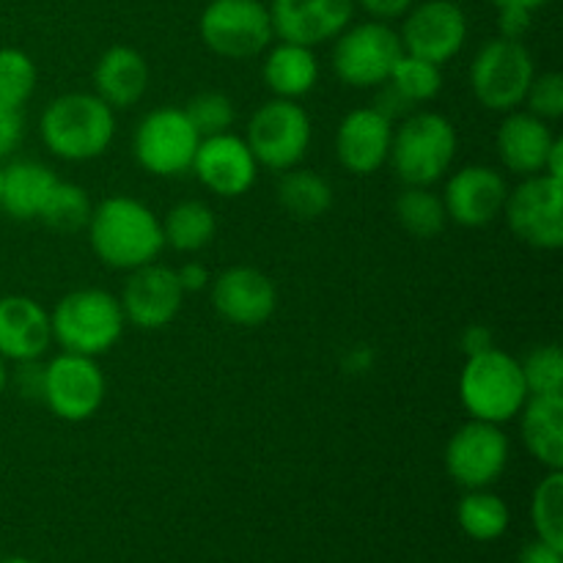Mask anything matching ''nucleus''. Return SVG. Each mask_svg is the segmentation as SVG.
<instances>
[{"mask_svg": "<svg viewBox=\"0 0 563 563\" xmlns=\"http://www.w3.org/2000/svg\"><path fill=\"white\" fill-rule=\"evenodd\" d=\"M88 242L102 264L132 273L157 262L165 247L163 220L152 207L130 196H110L91 209Z\"/></svg>", "mask_w": 563, "mask_h": 563, "instance_id": "nucleus-1", "label": "nucleus"}, {"mask_svg": "<svg viewBox=\"0 0 563 563\" xmlns=\"http://www.w3.org/2000/svg\"><path fill=\"white\" fill-rule=\"evenodd\" d=\"M38 135L49 154L66 163L102 157L115 137V110L97 93L71 91L55 97L38 119Z\"/></svg>", "mask_w": 563, "mask_h": 563, "instance_id": "nucleus-2", "label": "nucleus"}, {"mask_svg": "<svg viewBox=\"0 0 563 563\" xmlns=\"http://www.w3.org/2000/svg\"><path fill=\"white\" fill-rule=\"evenodd\" d=\"M460 148L454 124L434 110H412L394 126L390 165L405 187H432L451 170Z\"/></svg>", "mask_w": 563, "mask_h": 563, "instance_id": "nucleus-3", "label": "nucleus"}, {"mask_svg": "<svg viewBox=\"0 0 563 563\" xmlns=\"http://www.w3.org/2000/svg\"><path fill=\"white\" fill-rule=\"evenodd\" d=\"M460 401L473 421L498 427L515 421L528 401L520 361L498 346L467 357L460 374Z\"/></svg>", "mask_w": 563, "mask_h": 563, "instance_id": "nucleus-4", "label": "nucleus"}, {"mask_svg": "<svg viewBox=\"0 0 563 563\" xmlns=\"http://www.w3.org/2000/svg\"><path fill=\"white\" fill-rule=\"evenodd\" d=\"M53 341L64 352L99 357L115 346L124 335L126 317L121 311L119 297L104 289H77L60 297L58 306L49 311Z\"/></svg>", "mask_w": 563, "mask_h": 563, "instance_id": "nucleus-5", "label": "nucleus"}, {"mask_svg": "<svg viewBox=\"0 0 563 563\" xmlns=\"http://www.w3.org/2000/svg\"><path fill=\"white\" fill-rule=\"evenodd\" d=\"M311 135L313 130L306 108L295 99L273 97L258 104L256 113L247 121L245 143L256 157L258 168L284 174L306 159Z\"/></svg>", "mask_w": 563, "mask_h": 563, "instance_id": "nucleus-6", "label": "nucleus"}, {"mask_svg": "<svg viewBox=\"0 0 563 563\" xmlns=\"http://www.w3.org/2000/svg\"><path fill=\"white\" fill-rule=\"evenodd\" d=\"M533 77L537 66L531 49L515 38H489L471 64L473 97L493 113H511L520 108Z\"/></svg>", "mask_w": 563, "mask_h": 563, "instance_id": "nucleus-7", "label": "nucleus"}, {"mask_svg": "<svg viewBox=\"0 0 563 563\" xmlns=\"http://www.w3.org/2000/svg\"><path fill=\"white\" fill-rule=\"evenodd\" d=\"M198 33L207 49L225 60H251L273 44V16L262 0H212L201 11Z\"/></svg>", "mask_w": 563, "mask_h": 563, "instance_id": "nucleus-8", "label": "nucleus"}, {"mask_svg": "<svg viewBox=\"0 0 563 563\" xmlns=\"http://www.w3.org/2000/svg\"><path fill=\"white\" fill-rule=\"evenodd\" d=\"M405 55L399 31L383 20L346 25L335 36L333 71L350 88H377L390 80V71Z\"/></svg>", "mask_w": 563, "mask_h": 563, "instance_id": "nucleus-9", "label": "nucleus"}, {"mask_svg": "<svg viewBox=\"0 0 563 563\" xmlns=\"http://www.w3.org/2000/svg\"><path fill=\"white\" fill-rule=\"evenodd\" d=\"M201 135L185 108H157L143 115L132 135V154L146 174L174 179L187 174L196 159Z\"/></svg>", "mask_w": 563, "mask_h": 563, "instance_id": "nucleus-10", "label": "nucleus"}, {"mask_svg": "<svg viewBox=\"0 0 563 563\" xmlns=\"http://www.w3.org/2000/svg\"><path fill=\"white\" fill-rule=\"evenodd\" d=\"M511 234L539 251L563 245V179L550 174L526 176L504 203Z\"/></svg>", "mask_w": 563, "mask_h": 563, "instance_id": "nucleus-11", "label": "nucleus"}, {"mask_svg": "<svg viewBox=\"0 0 563 563\" xmlns=\"http://www.w3.org/2000/svg\"><path fill=\"white\" fill-rule=\"evenodd\" d=\"M108 383L97 357L60 352L44 363L42 401L55 418L66 423H82L93 418L102 407Z\"/></svg>", "mask_w": 563, "mask_h": 563, "instance_id": "nucleus-12", "label": "nucleus"}, {"mask_svg": "<svg viewBox=\"0 0 563 563\" xmlns=\"http://www.w3.org/2000/svg\"><path fill=\"white\" fill-rule=\"evenodd\" d=\"M509 434L498 423L467 421L451 434L445 445V471L460 487L487 489L509 467Z\"/></svg>", "mask_w": 563, "mask_h": 563, "instance_id": "nucleus-13", "label": "nucleus"}, {"mask_svg": "<svg viewBox=\"0 0 563 563\" xmlns=\"http://www.w3.org/2000/svg\"><path fill=\"white\" fill-rule=\"evenodd\" d=\"M399 38L407 55L443 66L465 47L467 16L454 0H423L410 5Z\"/></svg>", "mask_w": 563, "mask_h": 563, "instance_id": "nucleus-14", "label": "nucleus"}, {"mask_svg": "<svg viewBox=\"0 0 563 563\" xmlns=\"http://www.w3.org/2000/svg\"><path fill=\"white\" fill-rule=\"evenodd\" d=\"M119 302L130 324L141 330H163L179 317L185 289L176 269L152 262L146 267L132 269L130 278L124 280Z\"/></svg>", "mask_w": 563, "mask_h": 563, "instance_id": "nucleus-15", "label": "nucleus"}, {"mask_svg": "<svg viewBox=\"0 0 563 563\" xmlns=\"http://www.w3.org/2000/svg\"><path fill=\"white\" fill-rule=\"evenodd\" d=\"M190 170L214 196L240 198L256 185L258 163L245 137L223 132V135L201 137Z\"/></svg>", "mask_w": 563, "mask_h": 563, "instance_id": "nucleus-16", "label": "nucleus"}, {"mask_svg": "<svg viewBox=\"0 0 563 563\" xmlns=\"http://www.w3.org/2000/svg\"><path fill=\"white\" fill-rule=\"evenodd\" d=\"M509 185L489 165H467L449 176L443 190V207L449 220L465 229H484L504 214Z\"/></svg>", "mask_w": 563, "mask_h": 563, "instance_id": "nucleus-17", "label": "nucleus"}, {"mask_svg": "<svg viewBox=\"0 0 563 563\" xmlns=\"http://www.w3.org/2000/svg\"><path fill=\"white\" fill-rule=\"evenodd\" d=\"M269 16L280 42L317 47L352 25L355 0H273Z\"/></svg>", "mask_w": 563, "mask_h": 563, "instance_id": "nucleus-18", "label": "nucleus"}, {"mask_svg": "<svg viewBox=\"0 0 563 563\" xmlns=\"http://www.w3.org/2000/svg\"><path fill=\"white\" fill-rule=\"evenodd\" d=\"M212 306L236 328H258L278 308V289L256 267H229L212 284Z\"/></svg>", "mask_w": 563, "mask_h": 563, "instance_id": "nucleus-19", "label": "nucleus"}, {"mask_svg": "<svg viewBox=\"0 0 563 563\" xmlns=\"http://www.w3.org/2000/svg\"><path fill=\"white\" fill-rule=\"evenodd\" d=\"M394 121L377 108H355L341 119L335 130V157L344 170L355 176H372L388 163Z\"/></svg>", "mask_w": 563, "mask_h": 563, "instance_id": "nucleus-20", "label": "nucleus"}, {"mask_svg": "<svg viewBox=\"0 0 563 563\" xmlns=\"http://www.w3.org/2000/svg\"><path fill=\"white\" fill-rule=\"evenodd\" d=\"M53 346L49 311L27 295L0 297V357L5 363L38 361Z\"/></svg>", "mask_w": 563, "mask_h": 563, "instance_id": "nucleus-21", "label": "nucleus"}, {"mask_svg": "<svg viewBox=\"0 0 563 563\" xmlns=\"http://www.w3.org/2000/svg\"><path fill=\"white\" fill-rule=\"evenodd\" d=\"M555 135L548 121L520 108L506 113L504 124L498 126V135H495V146H498L504 168L522 176V179L544 174V163H548Z\"/></svg>", "mask_w": 563, "mask_h": 563, "instance_id": "nucleus-22", "label": "nucleus"}, {"mask_svg": "<svg viewBox=\"0 0 563 563\" xmlns=\"http://www.w3.org/2000/svg\"><path fill=\"white\" fill-rule=\"evenodd\" d=\"M148 64L135 47L115 44L93 66V93L113 110L132 108L148 91Z\"/></svg>", "mask_w": 563, "mask_h": 563, "instance_id": "nucleus-23", "label": "nucleus"}, {"mask_svg": "<svg viewBox=\"0 0 563 563\" xmlns=\"http://www.w3.org/2000/svg\"><path fill=\"white\" fill-rule=\"evenodd\" d=\"M520 434L528 454L548 471L563 467V394L528 396L520 410Z\"/></svg>", "mask_w": 563, "mask_h": 563, "instance_id": "nucleus-24", "label": "nucleus"}, {"mask_svg": "<svg viewBox=\"0 0 563 563\" xmlns=\"http://www.w3.org/2000/svg\"><path fill=\"white\" fill-rule=\"evenodd\" d=\"M262 77L273 97L300 102L319 82V60L313 55V47H302L295 42L269 44L267 55H264Z\"/></svg>", "mask_w": 563, "mask_h": 563, "instance_id": "nucleus-25", "label": "nucleus"}, {"mask_svg": "<svg viewBox=\"0 0 563 563\" xmlns=\"http://www.w3.org/2000/svg\"><path fill=\"white\" fill-rule=\"evenodd\" d=\"M58 176L53 168L36 159H14L3 165V187H0V209L14 220H38L44 201L49 198Z\"/></svg>", "mask_w": 563, "mask_h": 563, "instance_id": "nucleus-26", "label": "nucleus"}, {"mask_svg": "<svg viewBox=\"0 0 563 563\" xmlns=\"http://www.w3.org/2000/svg\"><path fill=\"white\" fill-rule=\"evenodd\" d=\"M278 203L295 220H319L333 207V187L308 168H289L278 179Z\"/></svg>", "mask_w": 563, "mask_h": 563, "instance_id": "nucleus-27", "label": "nucleus"}, {"mask_svg": "<svg viewBox=\"0 0 563 563\" xmlns=\"http://www.w3.org/2000/svg\"><path fill=\"white\" fill-rule=\"evenodd\" d=\"M163 220V236L165 245L174 247L179 253H198L214 240V231H218V220L209 203L203 201H187L176 203Z\"/></svg>", "mask_w": 563, "mask_h": 563, "instance_id": "nucleus-28", "label": "nucleus"}, {"mask_svg": "<svg viewBox=\"0 0 563 563\" xmlns=\"http://www.w3.org/2000/svg\"><path fill=\"white\" fill-rule=\"evenodd\" d=\"M456 520H460L465 537L476 539V542H495L509 531L511 515L504 498L487 493V489H471L460 500Z\"/></svg>", "mask_w": 563, "mask_h": 563, "instance_id": "nucleus-29", "label": "nucleus"}, {"mask_svg": "<svg viewBox=\"0 0 563 563\" xmlns=\"http://www.w3.org/2000/svg\"><path fill=\"white\" fill-rule=\"evenodd\" d=\"M396 220L410 236L434 240L443 234L449 214H445L443 198L434 196L429 187H405V192L396 198Z\"/></svg>", "mask_w": 563, "mask_h": 563, "instance_id": "nucleus-30", "label": "nucleus"}, {"mask_svg": "<svg viewBox=\"0 0 563 563\" xmlns=\"http://www.w3.org/2000/svg\"><path fill=\"white\" fill-rule=\"evenodd\" d=\"M91 198L82 190L80 185H71V181H60L53 187L49 198L44 201L42 220L47 229L60 231V234H75V231L86 229L88 220H91Z\"/></svg>", "mask_w": 563, "mask_h": 563, "instance_id": "nucleus-31", "label": "nucleus"}, {"mask_svg": "<svg viewBox=\"0 0 563 563\" xmlns=\"http://www.w3.org/2000/svg\"><path fill=\"white\" fill-rule=\"evenodd\" d=\"M38 71L20 47H0V110H22L36 91Z\"/></svg>", "mask_w": 563, "mask_h": 563, "instance_id": "nucleus-32", "label": "nucleus"}, {"mask_svg": "<svg viewBox=\"0 0 563 563\" xmlns=\"http://www.w3.org/2000/svg\"><path fill=\"white\" fill-rule=\"evenodd\" d=\"M390 86L418 108L423 102H432L443 91V71L432 60L416 58V55H401L399 64L390 71Z\"/></svg>", "mask_w": 563, "mask_h": 563, "instance_id": "nucleus-33", "label": "nucleus"}, {"mask_svg": "<svg viewBox=\"0 0 563 563\" xmlns=\"http://www.w3.org/2000/svg\"><path fill=\"white\" fill-rule=\"evenodd\" d=\"M531 520L539 539L563 548V473L548 471L531 498Z\"/></svg>", "mask_w": 563, "mask_h": 563, "instance_id": "nucleus-34", "label": "nucleus"}, {"mask_svg": "<svg viewBox=\"0 0 563 563\" xmlns=\"http://www.w3.org/2000/svg\"><path fill=\"white\" fill-rule=\"evenodd\" d=\"M528 396L563 394V355L559 344H539L520 361Z\"/></svg>", "mask_w": 563, "mask_h": 563, "instance_id": "nucleus-35", "label": "nucleus"}, {"mask_svg": "<svg viewBox=\"0 0 563 563\" xmlns=\"http://www.w3.org/2000/svg\"><path fill=\"white\" fill-rule=\"evenodd\" d=\"M185 113L201 137L231 132V126H234L236 121L234 102L220 91L196 93V97L185 104Z\"/></svg>", "mask_w": 563, "mask_h": 563, "instance_id": "nucleus-36", "label": "nucleus"}, {"mask_svg": "<svg viewBox=\"0 0 563 563\" xmlns=\"http://www.w3.org/2000/svg\"><path fill=\"white\" fill-rule=\"evenodd\" d=\"M528 113L539 115L544 121H555L563 115V75L559 71H544L537 75L528 86L526 102Z\"/></svg>", "mask_w": 563, "mask_h": 563, "instance_id": "nucleus-37", "label": "nucleus"}, {"mask_svg": "<svg viewBox=\"0 0 563 563\" xmlns=\"http://www.w3.org/2000/svg\"><path fill=\"white\" fill-rule=\"evenodd\" d=\"M377 88L379 91H377V99H374L372 108H377L388 121H401L405 115H410L412 110H416V104L407 102V99L401 97V93L396 91L390 82H383V86H377Z\"/></svg>", "mask_w": 563, "mask_h": 563, "instance_id": "nucleus-38", "label": "nucleus"}, {"mask_svg": "<svg viewBox=\"0 0 563 563\" xmlns=\"http://www.w3.org/2000/svg\"><path fill=\"white\" fill-rule=\"evenodd\" d=\"M22 135H25L22 110H0V159L20 146Z\"/></svg>", "mask_w": 563, "mask_h": 563, "instance_id": "nucleus-39", "label": "nucleus"}, {"mask_svg": "<svg viewBox=\"0 0 563 563\" xmlns=\"http://www.w3.org/2000/svg\"><path fill=\"white\" fill-rule=\"evenodd\" d=\"M498 25H500V36L504 38H515V42H522L528 31H531V20L533 11L528 9H517V5H504L498 9Z\"/></svg>", "mask_w": 563, "mask_h": 563, "instance_id": "nucleus-40", "label": "nucleus"}, {"mask_svg": "<svg viewBox=\"0 0 563 563\" xmlns=\"http://www.w3.org/2000/svg\"><path fill=\"white\" fill-rule=\"evenodd\" d=\"M14 385L22 396H27V399H42V390H44V366L42 363L38 361L16 363Z\"/></svg>", "mask_w": 563, "mask_h": 563, "instance_id": "nucleus-41", "label": "nucleus"}, {"mask_svg": "<svg viewBox=\"0 0 563 563\" xmlns=\"http://www.w3.org/2000/svg\"><path fill=\"white\" fill-rule=\"evenodd\" d=\"M462 352H465V357L471 355H478V352H487L495 346V333L487 328V324H467L465 330H462Z\"/></svg>", "mask_w": 563, "mask_h": 563, "instance_id": "nucleus-42", "label": "nucleus"}, {"mask_svg": "<svg viewBox=\"0 0 563 563\" xmlns=\"http://www.w3.org/2000/svg\"><path fill=\"white\" fill-rule=\"evenodd\" d=\"M355 3H361L374 20L388 22V20H396V16H405L416 0H355Z\"/></svg>", "mask_w": 563, "mask_h": 563, "instance_id": "nucleus-43", "label": "nucleus"}, {"mask_svg": "<svg viewBox=\"0 0 563 563\" xmlns=\"http://www.w3.org/2000/svg\"><path fill=\"white\" fill-rule=\"evenodd\" d=\"M176 275H179V284L181 289H185V295L187 291H203L209 284H212V275H209L207 264L201 262L181 264V267L176 269Z\"/></svg>", "mask_w": 563, "mask_h": 563, "instance_id": "nucleus-44", "label": "nucleus"}, {"mask_svg": "<svg viewBox=\"0 0 563 563\" xmlns=\"http://www.w3.org/2000/svg\"><path fill=\"white\" fill-rule=\"evenodd\" d=\"M520 563H563V548H555V544L544 542V539H537V542L526 544Z\"/></svg>", "mask_w": 563, "mask_h": 563, "instance_id": "nucleus-45", "label": "nucleus"}, {"mask_svg": "<svg viewBox=\"0 0 563 563\" xmlns=\"http://www.w3.org/2000/svg\"><path fill=\"white\" fill-rule=\"evenodd\" d=\"M544 174L555 176V179H563V141L555 137L553 148L548 154V163H544Z\"/></svg>", "mask_w": 563, "mask_h": 563, "instance_id": "nucleus-46", "label": "nucleus"}, {"mask_svg": "<svg viewBox=\"0 0 563 563\" xmlns=\"http://www.w3.org/2000/svg\"><path fill=\"white\" fill-rule=\"evenodd\" d=\"M489 3H495L498 9H504V5H517V9H528V11H537L539 5H544L548 0H489Z\"/></svg>", "mask_w": 563, "mask_h": 563, "instance_id": "nucleus-47", "label": "nucleus"}, {"mask_svg": "<svg viewBox=\"0 0 563 563\" xmlns=\"http://www.w3.org/2000/svg\"><path fill=\"white\" fill-rule=\"evenodd\" d=\"M5 385H9V366H5V361L0 357V394L5 390Z\"/></svg>", "mask_w": 563, "mask_h": 563, "instance_id": "nucleus-48", "label": "nucleus"}, {"mask_svg": "<svg viewBox=\"0 0 563 563\" xmlns=\"http://www.w3.org/2000/svg\"><path fill=\"white\" fill-rule=\"evenodd\" d=\"M0 563H38V561H31V559H3Z\"/></svg>", "mask_w": 563, "mask_h": 563, "instance_id": "nucleus-49", "label": "nucleus"}, {"mask_svg": "<svg viewBox=\"0 0 563 563\" xmlns=\"http://www.w3.org/2000/svg\"><path fill=\"white\" fill-rule=\"evenodd\" d=\"M0 187H3V165H0Z\"/></svg>", "mask_w": 563, "mask_h": 563, "instance_id": "nucleus-50", "label": "nucleus"}]
</instances>
